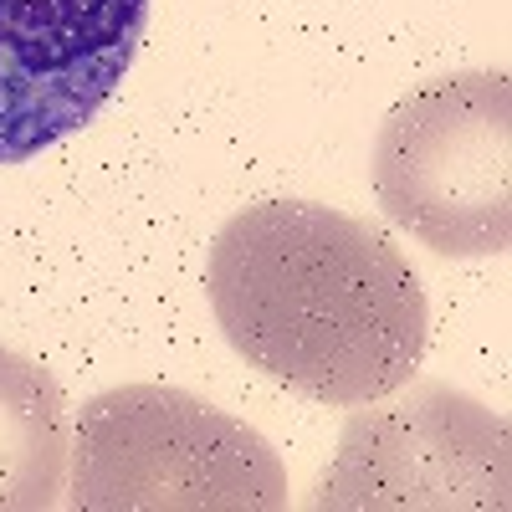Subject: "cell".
<instances>
[{
    "label": "cell",
    "mask_w": 512,
    "mask_h": 512,
    "mask_svg": "<svg viewBox=\"0 0 512 512\" xmlns=\"http://www.w3.org/2000/svg\"><path fill=\"white\" fill-rule=\"evenodd\" d=\"M210 308L226 344L318 405L354 410L410 384L425 292L405 256L318 200H262L216 231Z\"/></svg>",
    "instance_id": "1"
},
{
    "label": "cell",
    "mask_w": 512,
    "mask_h": 512,
    "mask_svg": "<svg viewBox=\"0 0 512 512\" xmlns=\"http://www.w3.org/2000/svg\"><path fill=\"white\" fill-rule=\"evenodd\" d=\"M77 512H277L287 472L267 436L175 384H118L72 436Z\"/></svg>",
    "instance_id": "2"
},
{
    "label": "cell",
    "mask_w": 512,
    "mask_h": 512,
    "mask_svg": "<svg viewBox=\"0 0 512 512\" xmlns=\"http://www.w3.org/2000/svg\"><path fill=\"white\" fill-rule=\"evenodd\" d=\"M512 88L502 72H451L390 108L374 190L400 231L436 256L512 246Z\"/></svg>",
    "instance_id": "3"
},
{
    "label": "cell",
    "mask_w": 512,
    "mask_h": 512,
    "mask_svg": "<svg viewBox=\"0 0 512 512\" xmlns=\"http://www.w3.org/2000/svg\"><path fill=\"white\" fill-rule=\"evenodd\" d=\"M405 390V384H400ZM323 512L410 507H507V420L451 384H410L405 395L354 405L338 456L313 492Z\"/></svg>",
    "instance_id": "4"
},
{
    "label": "cell",
    "mask_w": 512,
    "mask_h": 512,
    "mask_svg": "<svg viewBox=\"0 0 512 512\" xmlns=\"http://www.w3.org/2000/svg\"><path fill=\"white\" fill-rule=\"evenodd\" d=\"M149 0H0V164L88 123L123 82Z\"/></svg>",
    "instance_id": "5"
},
{
    "label": "cell",
    "mask_w": 512,
    "mask_h": 512,
    "mask_svg": "<svg viewBox=\"0 0 512 512\" xmlns=\"http://www.w3.org/2000/svg\"><path fill=\"white\" fill-rule=\"evenodd\" d=\"M67 400L52 369L0 349V512H47L67 492Z\"/></svg>",
    "instance_id": "6"
}]
</instances>
